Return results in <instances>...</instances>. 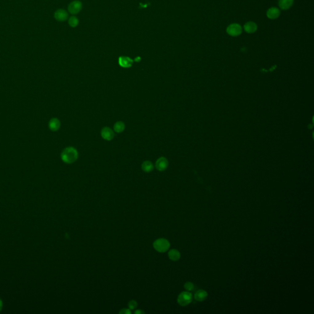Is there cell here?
I'll use <instances>...</instances> for the list:
<instances>
[{"mask_svg": "<svg viewBox=\"0 0 314 314\" xmlns=\"http://www.w3.org/2000/svg\"><path fill=\"white\" fill-rule=\"evenodd\" d=\"M79 157L78 150L73 147L65 148L61 153V158L62 161L67 164H71L75 162Z\"/></svg>", "mask_w": 314, "mask_h": 314, "instance_id": "1", "label": "cell"}, {"mask_svg": "<svg viewBox=\"0 0 314 314\" xmlns=\"http://www.w3.org/2000/svg\"><path fill=\"white\" fill-rule=\"evenodd\" d=\"M170 247V243L169 242L163 238H160L157 239L153 242V247L154 248L160 253H164L166 252Z\"/></svg>", "mask_w": 314, "mask_h": 314, "instance_id": "2", "label": "cell"}, {"mask_svg": "<svg viewBox=\"0 0 314 314\" xmlns=\"http://www.w3.org/2000/svg\"><path fill=\"white\" fill-rule=\"evenodd\" d=\"M192 295L189 292H183L179 294L177 298V303L180 306H186L192 301Z\"/></svg>", "mask_w": 314, "mask_h": 314, "instance_id": "3", "label": "cell"}, {"mask_svg": "<svg viewBox=\"0 0 314 314\" xmlns=\"http://www.w3.org/2000/svg\"><path fill=\"white\" fill-rule=\"evenodd\" d=\"M227 33L231 36H237L242 33V28L238 23H233L229 25L226 29Z\"/></svg>", "mask_w": 314, "mask_h": 314, "instance_id": "4", "label": "cell"}, {"mask_svg": "<svg viewBox=\"0 0 314 314\" xmlns=\"http://www.w3.org/2000/svg\"><path fill=\"white\" fill-rule=\"evenodd\" d=\"M82 4L80 1L75 0L72 1L68 6V9L70 13L73 15L78 14L82 9Z\"/></svg>", "mask_w": 314, "mask_h": 314, "instance_id": "5", "label": "cell"}, {"mask_svg": "<svg viewBox=\"0 0 314 314\" xmlns=\"http://www.w3.org/2000/svg\"><path fill=\"white\" fill-rule=\"evenodd\" d=\"M155 167L159 171H165L168 167V160L163 157L159 158L156 161Z\"/></svg>", "mask_w": 314, "mask_h": 314, "instance_id": "6", "label": "cell"}, {"mask_svg": "<svg viewBox=\"0 0 314 314\" xmlns=\"http://www.w3.org/2000/svg\"><path fill=\"white\" fill-rule=\"evenodd\" d=\"M118 64L122 68H128L132 66L133 60L128 57L121 56L118 58Z\"/></svg>", "mask_w": 314, "mask_h": 314, "instance_id": "7", "label": "cell"}, {"mask_svg": "<svg viewBox=\"0 0 314 314\" xmlns=\"http://www.w3.org/2000/svg\"><path fill=\"white\" fill-rule=\"evenodd\" d=\"M54 17L57 21L63 22L67 20L68 17V14L64 9H58L54 14Z\"/></svg>", "mask_w": 314, "mask_h": 314, "instance_id": "8", "label": "cell"}, {"mask_svg": "<svg viewBox=\"0 0 314 314\" xmlns=\"http://www.w3.org/2000/svg\"><path fill=\"white\" fill-rule=\"evenodd\" d=\"M101 134L102 137L106 141H111L114 137L113 131L109 127H105L102 129Z\"/></svg>", "mask_w": 314, "mask_h": 314, "instance_id": "9", "label": "cell"}, {"mask_svg": "<svg viewBox=\"0 0 314 314\" xmlns=\"http://www.w3.org/2000/svg\"><path fill=\"white\" fill-rule=\"evenodd\" d=\"M60 121L57 118H52L49 123V129L52 131H57L60 128Z\"/></svg>", "mask_w": 314, "mask_h": 314, "instance_id": "10", "label": "cell"}, {"mask_svg": "<svg viewBox=\"0 0 314 314\" xmlns=\"http://www.w3.org/2000/svg\"><path fill=\"white\" fill-rule=\"evenodd\" d=\"M280 10L277 7H271L267 11V16L270 19H276L280 15Z\"/></svg>", "mask_w": 314, "mask_h": 314, "instance_id": "11", "label": "cell"}, {"mask_svg": "<svg viewBox=\"0 0 314 314\" xmlns=\"http://www.w3.org/2000/svg\"><path fill=\"white\" fill-rule=\"evenodd\" d=\"M208 293L204 290H199L195 294V299L200 302L203 301L208 298Z\"/></svg>", "mask_w": 314, "mask_h": 314, "instance_id": "12", "label": "cell"}, {"mask_svg": "<svg viewBox=\"0 0 314 314\" xmlns=\"http://www.w3.org/2000/svg\"><path fill=\"white\" fill-rule=\"evenodd\" d=\"M244 30L248 33H253L257 30V25L253 22H248L244 25Z\"/></svg>", "mask_w": 314, "mask_h": 314, "instance_id": "13", "label": "cell"}, {"mask_svg": "<svg viewBox=\"0 0 314 314\" xmlns=\"http://www.w3.org/2000/svg\"><path fill=\"white\" fill-rule=\"evenodd\" d=\"M168 257L171 260L173 261H176L180 259L181 253L177 250L172 249L168 252Z\"/></svg>", "mask_w": 314, "mask_h": 314, "instance_id": "14", "label": "cell"}, {"mask_svg": "<svg viewBox=\"0 0 314 314\" xmlns=\"http://www.w3.org/2000/svg\"><path fill=\"white\" fill-rule=\"evenodd\" d=\"M293 3V0H279V5L281 9L287 10L290 8Z\"/></svg>", "mask_w": 314, "mask_h": 314, "instance_id": "15", "label": "cell"}, {"mask_svg": "<svg viewBox=\"0 0 314 314\" xmlns=\"http://www.w3.org/2000/svg\"><path fill=\"white\" fill-rule=\"evenodd\" d=\"M154 166L150 161H145L142 164V169L145 173H150L153 171Z\"/></svg>", "mask_w": 314, "mask_h": 314, "instance_id": "16", "label": "cell"}, {"mask_svg": "<svg viewBox=\"0 0 314 314\" xmlns=\"http://www.w3.org/2000/svg\"><path fill=\"white\" fill-rule=\"evenodd\" d=\"M125 128V125L123 122L121 121H118L116 122L113 126V129L116 133H120L124 131Z\"/></svg>", "mask_w": 314, "mask_h": 314, "instance_id": "17", "label": "cell"}, {"mask_svg": "<svg viewBox=\"0 0 314 314\" xmlns=\"http://www.w3.org/2000/svg\"><path fill=\"white\" fill-rule=\"evenodd\" d=\"M79 19L76 16H72L69 18L68 23H69L70 26L71 27L74 28V27L77 26L79 25Z\"/></svg>", "mask_w": 314, "mask_h": 314, "instance_id": "18", "label": "cell"}, {"mask_svg": "<svg viewBox=\"0 0 314 314\" xmlns=\"http://www.w3.org/2000/svg\"><path fill=\"white\" fill-rule=\"evenodd\" d=\"M194 287H195L194 284H193V283L190 282H188L185 283V285H184V288H185V289L187 291H188V292H190V291L193 290L194 289Z\"/></svg>", "mask_w": 314, "mask_h": 314, "instance_id": "19", "label": "cell"}, {"mask_svg": "<svg viewBox=\"0 0 314 314\" xmlns=\"http://www.w3.org/2000/svg\"><path fill=\"white\" fill-rule=\"evenodd\" d=\"M137 306V303L134 300H131L128 303V307H129V309L131 310H134V309H136Z\"/></svg>", "mask_w": 314, "mask_h": 314, "instance_id": "20", "label": "cell"}, {"mask_svg": "<svg viewBox=\"0 0 314 314\" xmlns=\"http://www.w3.org/2000/svg\"><path fill=\"white\" fill-rule=\"evenodd\" d=\"M119 313L121 314H130L131 311L129 309H123L119 312Z\"/></svg>", "mask_w": 314, "mask_h": 314, "instance_id": "21", "label": "cell"}, {"mask_svg": "<svg viewBox=\"0 0 314 314\" xmlns=\"http://www.w3.org/2000/svg\"><path fill=\"white\" fill-rule=\"evenodd\" d=\"M134 313L136 314H144V311H141V310H137V311H135V312H134Z\"/></svg>", "mask_w": 314, "mask_h": 314, "instance_id": "22", "label": "cell"}, {"mask_svg": "<svg viewBox=\"0 0 314 314\" xmlns=\"http://www.w3.org/2000/svg\"><path fill=\"white\" fill-rule=\"evenodd\" d=\"M2 301L0 298V311L2 310Z\"/></svg>", "mask_w": 314, "mask_h": 314, "instance_id": "23", "label": "cell"}]
</instances>
